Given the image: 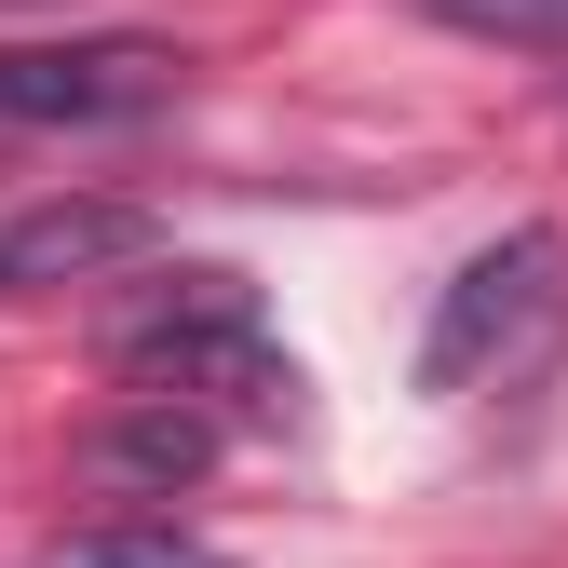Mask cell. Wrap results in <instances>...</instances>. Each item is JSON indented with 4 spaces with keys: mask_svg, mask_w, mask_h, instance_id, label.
Wrapping results in <instances>:
<instances>
[{
    "mask_svg": "<svg viewBox=\"0 0 568 568\" xmlns=\"http://www.w3.org/2000/svg\"><path fill=\"white\" fill-rule=\"evenodd\" d=\"M95 352H109V379L135 406H244V419H271L284 393H298V366H284V338L257 312V284L217 271V257L150 271L135 298H109L95 312Z\"/></svg>",
    "mask_w": 568,
    "mask_h": 568,
    "instance_id": "6da1fadb",
    "label": "cell"
},
{
    "mask_svg": "<svg viewBox=\"0 0 568 568\" xmlns=\"http://www.w3.org/2000/svg\"><path fill=\"white\" fill-rule=\"evenodd\" d=\"M555 312H568V231H501L487 257H460L434 338H419V379H434V393H474L487 366H515Z\"/></svg>",
    "mask_w": 568,
    "mask_h": 568,
    "instance_id": "7a4b0ae2",
    "label": "cell"
},
{
    "mask_svg": "<svg viewBox=\"0 0 568 568\" xmlns=\"http://www.w3.org/2000/svg\"><path fill=\"white\" fill-rule=\"evenodd\" d=\"M190 95L176 41H14L0 54V122H150Z\"/></svg>",
    "mask_w": 568,
    "mask_h": 568,
    "instance_id": "3957f363",
    "label": "cell"
},
{
    "mask_svg": "<svg viewBox=\"0 0 568 568\" xmlns=\"http://www.w3.org/2000/svg\"><path fill=\"white\" fill-rule=\"evenodd\" d=\"M122 257H150V217H135V203H28V217H0V298H28V284H95Z\"/></svg>",
    "mask_w": 568,
    "mask_h": 568,
    "instance_id": "277c9868",
    "label": "cell"
},
{
    "mask_svg": "<svg viewBox=\"0 0 568 568\" xmlns=\"http://www.w3.org/2000/svg\"><path fill=\"white\" fill-rule=\"evenodd\" d=\"M203 460H217V419L203 406H122L95 434V474H122V487H190Z\"/></svg>",
    "mask_w": 568,
    "mask_h": 568,
    "instance_id": "5b68a950",
    "label": "cell"
},
{
    "mask_svg": "<svg viewBox=\"0 0 568 568\" xmlns=\"http://www.w3.org/2000/svg\"><path fill=\"white\" fill-rule=\"evenodd\" d=\"M460 41H501V54H568V0H406Z\"/></svg>",
    "mask_w": 568,
    "mask_h": 568,
    "instance_id": "8992f818",
    "label": "cell"
},
{
    "mask_svg": "<svg viewBox=\"0 0 568 568\" xmlns=\"http://www.w3.org/2000/svg\"><path fill=\"white\" fill-rule=\"evenodd\" d=\"M28 568H231L217 541H190V528H82V541H54Z\"/></svg>",
    "mask_w": 568,
    "mask_h": 568,
    "instance_id": "52a82bcc",
    "label": "cell"
}]
</instances>
